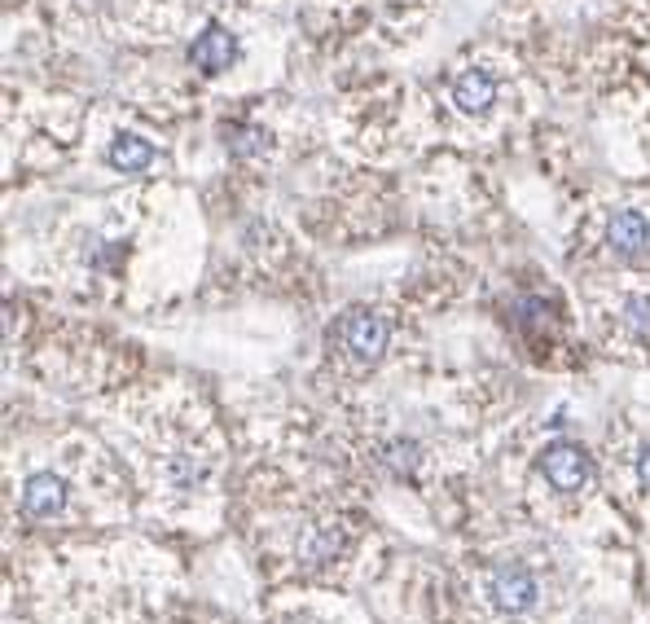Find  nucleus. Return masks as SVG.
<instances>
[{
  "label": "nucleus",
  "mask_w": 650,
  "mask_h": 624,
  "mask_svg": "<svg viewBox=\"0 0 650 624\" xmlns=\"http://www.w3.org/2000/svg\"><path fill=\"white\" fill-rule=\"evenodd\" d=\"M163 475H167L172 488H181V493H198V488L207 484L211 466H207V458H198V453H176V458L167 462Z\"/></svg>",
  "instance_id": "nucleus-11"
},
{
  "label": "nucleus",
  "mask_w": 650,
  "mask_h": 624,
  "mask_svg": "<svg viewBox=\"0 0 650 624\" xmlns=\"http://www.w3.org/2000/svg\"><path fill=\"white\" fill-rule=\"evenodd\" d=\"M111 167L115 172H128V176H141V172H150L154 167V159H159V150L146 141V137H137V132H119L115 141H111Z\"/></svg>",
  "instance_id": "nucleus-8"
},
{
  "label": "nucleus",
  "mask_w": 650,
  "mask_h": 624,
  "mask_svg": "<svg viewBox=\"0 0 650 624\" xmlns=\"http://www.w3.org/2000/svg\"><path fill=\"white\" fill-rule=\"evenodd\" d=\"M189 62L202 71V76H220L237 62V36L224 32V27H207L194 45H189Z\"/></svg>",
  "instance_id": "nucleus-7"
},
{
  "label": "nucleus",
  "mask_w": 650,
  "mask_h": 624,
  "mask_svg": "<svg viewBox=\"0 0 650 624\" xmlns=\"http://www.w3.org/2000/svg\"><path fill=\"white\" fill-rule=\"evenodd\" d=\"M637 475H641V484L650 488V444L641 449V458H637Z\"/></svg>",
  "instance_id": "nucleus-14"
},
{
  "label": "nucleus",
  "mask_w": 650,
  "mask_h": 624,
  "mask_svg": "<svg viewBox=\"0 0 650 624\" xmlns=\"http://www.w3.org/2000/svg\"><path fill=\"white\" fill-rule=\"evenodd\" d=\"M606 246H611L615 259H641L650 251V220L641 211H632V207L615 211L606 220Z\"/></svg>",
  "instance_id": "nucleus-6"
},
{
  "label": "nucleus",
  "mask_w": 650,
  "mask_h": 624,
  "mask_svg": "<svg viewBox=\"0 0 650 624\" xmlns=\"http://www.w3.org/2000/svg\"><path fill=\"white\" fill-rule=\"evenodd\" d=\"M379 462H383L396 479H405V475H414V471H418L422 453H418V444H414V440H387V444H383V453H379Z\"/></svg>",
  "instance_id": "nucleus-12"
},
{
  "label": "nucleus",
  "mask_w": 650,
  "mask_h": 624,
  "mask_svg": "<svg viewBox=\"0 0 650 624\" xmlns=\"http://www.w3.org/2000/svg\"><path fill=\"white\" fill-rule=\"evenodd\" d=\"M268 132L259 128V124H233V128H224V150L237 159V163H251V159H259V154H268Z\"/></svg>",
  "instance_id": "nucleus-10"
},
{
  "label": "nucleus",
  "mask_w": 650,
  "mask_h": 624,
  "mask_svg": "<svg viewBox=\"0 0 650 624\" xmlns=\"http://www.w3.org/2000/svg\"><path fill=\"white\" fill-rule=\"evenodd\" d=\"M67 501H71V488H67V479L54 475V471L32 475V479L23 484V497H19V506H23L27 519H58V515L67 510Z\"/></svg>",
  "instance_id": "nucleus-5"
},
{
  "label": "nucleus",
  "mask_w": 650,
  "mask_h": 624,
  "mask_svg": "<svg viewBox=\"0 0 650 624\" xmlns=\"http://www.w3.org/2000/svg\"><path fill=\"white\" fill-rule=\"evenodd\" d=\"M492 102H497V84H492L488 71H466V76H457V84H453V106H457L462 115H484Z\"/></svg>",
  "instance_id": "nucleus-9"
},
{
  "label": "nucleus",
  "mask_w": 650,
  "mask_h": 624,
  "mask_svg": "<svg viewBox=\"0 0 650 624\" xmlns=\"http://www.w3.org/2000/svg\"><path fill=\"white\" fill-rule=\"evenodd\" d=\"M387 344H392V326L379 317V312H348L344 317V348L361 361V366H379L387 357Z\"/></svg>",
  "instance_id": "nucleus-1"
},
{
  "label": "nucleus",
  "mask_w": 650,
  "mask_h": 624,
  "mask_svg": "<svg viewBox=\"0 0 650 624\" xmlns=\"http://www.w3.org/2000/svg\"><path fill=\"white\" fill-rule=\"evenodd\" d=\"M541 475H545L549 488H558V493H580V488L589 484V475H593V462H589V453H584L580 444L558 440V444L545 449Z\"/></svg>",
  "instance_id": "nucleus-2"
},
{
  "label": "nucleus",
  "mask_w": 650,
  "mask_h": 624,
  "mask_svg": "<svg viewBox=\"0 0 650 624\" xmlns=\"http://www.w3.org/2000/svg\"><path fill=\"white\" fill-rule=\"evenodd\" d=\"M619 317H624V326H628V331L650 335V294H628Z\"/></svg>",
  "instance_id": "nucleus-13"
},
{
  "label": "nucleus",
  "mask_w": 650,
  "mask_h": 624,
  "mask_svg": "<svg viewBox=\"0 0 650 624\" xmlns=\"http://www.w3.org/2000/svg\"><path fill=\"white\" fill-rule=\"evenodd\" d=\"M352 550V536H348V528L344 523H312L303 536H299V563L303 567H330V563H339L344 554Z\"/></svg>",
  "instance_id": "nucleus-4"
},
{
  "label": "nucleus",
  "mask_w": 650,
  "mask_h": 624,
  "mask_svg": "<svg viewBox=\"0 0 650 624\" xmlns=\"http://www.w3.org/2000/svg\"><path fill=\"white\" fill-rule=\"evenodd\" d=\"M488 593H492V602H497L506 615H523V611L536 606L541 585H536V576H532L523 563H510V567H497V571L488 576Z\"/></svg>",
  "instance_id": "nucleus-3"
}]
</instances>
